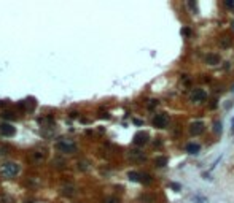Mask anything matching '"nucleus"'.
<instances>
[{"label":"nucleus","instance_id":"1","mask_svg":"<svg viewBox=\"0 0 234 203\" xmlns=\"http://www.w3.org/2000/svg\"><path fill=\"white\" fill-rule=\"evenodd\" d=\"M3 178H13L19 173V165L13 164V162H6V164L2 165V170H0Z\"/></svg>","mask_w":234,"mask_h":203},{"label":"nucleus","instance_id":"2","mask_svg":"<svg viewBox=\"0 0 234 203\" xmlns=\"http://www.w3.org/2000/svg\"><path fill=\"white\" fill-rule=\"evenodd\" d=\"M153 126L156 128H166L167 127V116H166V113L156 114L155 119H153Z\"/></svg>","mask_w":234,"mask_h":203},{"label":"nucleus","instance_id":"3","mask_svg":"<svg viewBox=\"0 0 234 203\" xmlns=\"http://www.w3.org/2000/svg\"><path fill=\"white\" fill-rule=\"evenodd\" d=\"M148 133L147 132H137V133L134 135V144H137V146H143V144L148 143Z\"/></svg>","mask_w":234,"mask_h":203},{"label":"nucleus","instance_id":"4","mask_svg":"<svg viewBox=\"0 0 234 203\" xmlns=\"http://www.w3.org/2000/svg\"><path fill=\"white\" fill-rule=\"evenodd\" d=\"M15 127L11 126V124H2L0 126V133L3 135V137H11V135H15Z\"/></svg>","mask_w":234,"mask_h":203},{"label":"nucleus","instance_id":"5","mask_svg":"<svg viewBox=\"0 0 234 203\" xmlns=\"http://www.w3.org/2000/svg\"><path fill=\"white\" fill-rule=\"evenodd\" d=\"M205 99V92L202 89H194L191 94V102H202Z\"/></svg>","mask_w":234,"mask_h":203},{"label":"nucleus","instance_id":"6","mask_svg":"<svg viewBox=\"0 0 234 203\" xmlns=\"http://www.w3.org/2000/svg\"><path fill=\"white\" fill-rule=\"evenodd\" d=\"M189 132H191L193 135H201L202 132H204V122H201V121H198V122H194L189 128Z\"/></svg>","mask_w":234,"mask_h":203},{"label":"nucleus","instance_id":"7","mask_svg":"<svg viewBox=\"0 0 234 203\" xmlns=\"http://www.w3.org/2000/svg\"><path fill=\"white\" fill-rule=\"evenodd\" d=\"M204 60H205V64H209V65H217V64H220V56L218 54H207Z\"/></svg>","mask_w":234,"mask_h":203},{"label":"nucleus","instance_id":"8","mask_svg":"<svg viewBox=\"0 0 234 203\" xmlns=\"http://www.w3.org/2000/svg\"><path fill=\"white\" fill-rule=\"evenodd\" d=\"M167 164H169V159L166 157V155H159V157L155 159V165H156V167H159V168L166 167Z\"/></svg>","mask_w":234,"mask_h":203},{"label":"nucleus","instance_id":"9","mask_svg":"<svg viewBox=\"0 0 234 203\" xmlns=\"http://www.w3.org/2000/svg\"><path fill=\"white\" fill-rule=\"evenodd\" d=\"M59 149L64 151V152H73V149H75V144H73V143H65V141H62V143H59Z\"/></svg>","mask_w":234,"mask_h":203},{"label":"nucleus","instance_id":"10","mask_svg":"<svg viewBox=\"0 0 234 203\" xmlns=\"http://www.w3.org/2000/svg\"><path fill=\"white\" fill-rule=\"evenodd\" d=\"M199 149H201V146H199L198 143H189V144H186V152H188V154H198Z\"/></svg>","mask_w":234,"mask_h":203},{"label":"nucleus","instance_id":"11","mask_svg":"<svg viewBox=\"0 0 234 203\" xmlns=\"http://www.w3.org/2000/svg\"><path fill=\"white\" fill-rule=\"evenodd\" d=\"M140 182H143V184H151V182H153V178L148 173H142L140 175Z\"/></svg>","mask_w":234,"mask_h":203},{"label":"nucleus","instance_id":"12","mask_svg":"<svg viewBox=\"0 0 234 203\" xmlns=\"http://www.w3.org/2000/svg\"><path fill=\"white\" fill-rule=\"evenodd\" d=\"M127 178H129L131 181H140V173H135V171H131V173H127Z\"/></svg>","mask_w":234,"mask_h":203},{"label":"nucleus","instance_id":"13","mask_svg":"<svg viewBox=\"0 0 234 203\" xmlns=\"http://www.w3.org/2000/svg\"><path fill=\"white\" fill-rule=\"evenodd\" d=\"M229 45H231V40H229L228 37H223L221 41H220V46H221V48H228Z\"/></svg>","mask_w":234,"mask_h":203},{"label":"nucleus","instance_id":"14","mask_svg":"<svg viewBox=\"0 0 234 203\" xmlns=\"http://www.w3.org/2000/svg\"><path fill=\"white\" fill-rule=\"evenodd\" d=\"M193 200L198 202V203H209V202H207V198L201 197V195H194V197H193Z\"/></svg>","mask_w":234,"mask_h":203},{"label":"nucleus","instance_id":"15","mask_svg":"<svg viewBox=\"0 0 234 203\" xmlns=\"http://www.w3.org/2000/svg\"><path fill=\"white\" fill-rule=\"evenodd\" d=\"M213 127H215V128H213V130H215L217 133H218V132H220V133H221V122H215V124H213Z\"/></svg>","mask_w":234,"mask_h":203},{"label":"nucleus","instance_id":"16","mask_svg":"<svg viewBox=\"0 0 234 203\" xmlns=\"http://www.w3.org/2000/svg\"><path fill=\"white\" fill-rule=\"evenodd\" d=\"M171 187L174 189L175 192H178V191L182 189V186H180V184H177V182H171Z\"/></svg>","mask_w":234,"mask_h":203},{"label":"nucleus","instance_id":"17","mask_svg":"<svg viewBox=\"0 0 234 203\" xmlns=\"http://www.w3.org/2000/svg\"><path fill=\"white\" fill-rule=\"evenodd\" d=\"M226 8H234V0H225Z\"/></svg>","mask_w":234,"mask_h":203},{"label":"nucleus","instance_id":"18","mask_svg":"<svg viewBox=\"0 0 234 203\" xmlns=\"http://www.w3.org/2000/svg\"><path fill=\"white\" fill-rule=\"evenodd\" d=\"M8 146H0V155H5L6 152H8Z\"/></svg>","mask_w":234,"mask_h":203},{"label":"nucleus","instance_id":"19","mask_svg":"<svg viewBox=\"0 0 234 203\" xmlns=\"http://www.w3.org/2000/svg\"><path fill=\"white\" fill-rule=\"evenodd\" d=\"M3 116H5L6 119H15V116H13V113H8V111H6V113H3Z\"/></svg>","mask_w":234,"mask_h":203},{"label":"nucleus","instance_id":"20","mask_svg":"<svg viewBox=\"0 0 234 203\" xmlns=\"http://www.w3.org/2000/svg\"><path fill=\"white\" fill-rule=\"evenodd\" d=\"M189 33H191V32H189V29H186V27H185V29H182V35H185V37H188V35H189Z\"/></svg>","mask_w":234,"mask_h":203},{"label":"nucleus","instance_id":"21","mask_svg":"<svg viewBox=\"0 0 234 203\" xmlns=\"http://www.w3.org/2000/svg\"><path fill=\"white\" fill-rule=\"evenodd\" d=\"M156 105H158V100H150V105H148V106H150V108H155Z\"/></svg>","mask_w":234,"mask_h":203},{"label":"nucleus","instance_id":"22","mask_svg":"<svg viewBox=\"0 0 234 203\" xmlns=\"http://www.w3.org/2000/svg\"><path fill=\"white\" fill-rule=\"evenodd\" d=\"M105 203H118V198H107Z\"/></svg>","mask_w":234,"mask_h":203},{"label":"nucleus","instance_id":"23","mask_svg":"<svg viewBox=\"0 0 234 203\" xmlns=\"http://www.w3.org/2000/svg\"><path fill=\"white\" fill-rule=\"evenodd\" d=\"M134 122H135V124H137V126H142V124H143V122H142V121H139V119H135V121H134Z\"/></svg>","mask_w":234,"mask_h":203},{"label":"nucleus","instance_id":"24","mask_svg":"<svg viewBox=\"0 0 234 203\" xmlns=\"http://www.w3.org/2000/svg\"><path fill=\"white\" fill-rule=\"evenodd\" d=\"M233 27H234V22H233Z\"/></svg>","mask_w":234,"mask_h":203}]
</instances>
